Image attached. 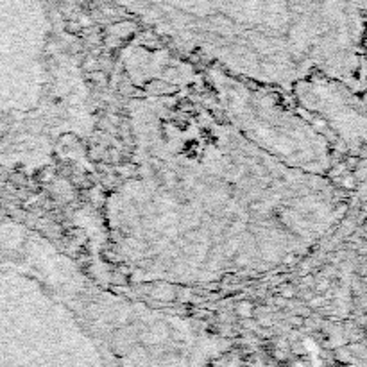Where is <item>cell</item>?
Here are the masks:
<instances>
[{"label": "cell", "instance_id": "obj_1", "mask_svg": "<svg viewBox=\"0 0 367 367\" xmlns=\"http://www.w3.org/2000/svg\"><path fill=\"white\" fill-rule=\"evenodd\" d=\"M136 104L138 170L108 208L115 254L136 278L214 281L299 260L339 222L324 138L283 110ZM253 99V97H251Z\"/></svg>", "mask_w": 367, "mask_h": 367}]
</instances>
